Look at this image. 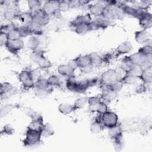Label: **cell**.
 <instances>
[{
  "label": "cell",
  "instance_id": "cell-12",
  "mask_svg": "<svg viewBox=\"0 0 152 152\" xmlns=\"http://www.w3.org/2000/svg\"><path fill=\"white\" fill-rule=\"evenodd\" d=\"M24 46V42L21 39L16 40H9L5 48L9 52L14 55H17L18 52L23 49Z\"/></svg>",
  "mask_w": 152,
  "mask_h": 152
},
{
  "label": "cell",
  "instance_id": "cell-46",
  "mask_svg": "<svg viewBox=\"0 0 152 152\" xmlns=\"http://www.w3.org/2000/svg\"><path fill=\"white\" fill-rule=\"evenodd\" d=\"M18 27L15 29H14L9 31L8 33H7L8 34L9 40H16V39H21V36L18 30Z\"/></svg>",
  "mask_w": 152,
  "mask_h": 152
},
{
  "label": "cell",
  "instance_id": "cell-8",
  "mask_svg": "<svg viewBox=\"0 0 152 152\" xmlns=\"http://www.w3.org/2000/svg\"><path fill=\"white\" fill-rule=\"evenodd\" d=\"M18 80L25 90H30L34 88L35 82L32 79L29 69H23L18 74Z\"/></svg>",
  "mask_w": 152,
  "mask_h": 152
},
{
  "label": "cell",
  "instance_id": "cell-9",
  "mask_svg": "<svg viewBox=\"0 0 152 152\" xmlns=\"http://www.w3.org/2000/svg\"><path fill=\"white\" fill-rule=\"evenodd\" d=\"M121 13L123 12L116 7L105 4L103 10L102 17L109 20L119 18L121 15Z\"/></svg>",
  "mask_w": 152,
  "mask_h": 152
},
{
  "label": "cell",
  "instance_id": "cell-49",
  "mask_svg": "<svg viewBox=\"0 0 152 152\" xmlns=\"http://www.w3.org/2000/svg\"><path fill=\"white\" fill-rule=\"evenodd\" d=\"M124 86V84L122 81L118 80V81H116L115 83H113L112 85H110L108 87L118 93L123 88Z\"/></svg>",
  "mask_w": 152,
  "mask_h": 152
},
{
  "label": "cell",
  "instance_id": "cell-34",
  "mask_svg": "<svg viewBox=\"0 0 152 152\" xmlns=\"http://www.w3.org/2000/svg\"><path fill=\"white\" fill-rule=\"evenodd\" d=\"M88 104V97H80L77 99L73 103L74 110H78L83 109L86 104Z\"/></svg>",
  "mask_w": 152,
  "mask_h": 152
},
{
  "label": "cell",
  "instance_id": "cell-36",
  "mask_svg": "<svg viewBox=\"0 0 152 152\" xmlns=\"http://www.w3.org/2000/svg\"><path fill=\"white\" fill-rule=\"evenodd\" d=\"M42 136L43 137H49L54 134V129L52 126L49 124H45L42 130H41Z\"/></svg>",
  "mask_w": 152,
  "mask_h": 152
},
{
  "label": "cell",
  "instance_id": "cell-11",
  "mask_svg": "<svg viewBox=\"0 0 152 152\" xmlns=\"http://www.w3.org/2000/svg\"><path fill=\"white\" fill-rule=\"evenodd\" d=\"M110 21L109 20L104 18L102 17H97L91 21L88 24L89 31L98 30L100 29L104 30L107 28L110 25Z\"/></svg>",
  "mask_w": 152,
  "mask_h": 152
},
{
  "label": "cell",
  "instance_id": "cell-29",
  "mask_svg": "<svg viewBox=\"0 0 152 152\" xmlns=\"http://www.w3.org/2000/svg\"><path fill=\"white\" fill-rule=\"evenodd\" d=\"M34 94L40 99H45L48 97V96L52 92L53 87H51L48 89L45 88H33Z\"/></svg>",
  "mask_w": 152,
  "mask_h": 152
},
{
  "label": "cell",
  "instance_id": "cell-1",
  "mask_svg": "<svg viewBox=\"0 0 152 152\" xmlns=\"http://www.w3.org/2000/svg\"><path fill=\"white\" fill-rule=\"evenodd\" d=\"M98 81H99V80L97 78L86 79L80 81H76L74 79H67L65 86L69 91L75 93L83 94L86 92L88 88L96 86Z\"/></svg>",
  "mask_w": 152,
  "mask_h": 152
},
{
  "label": "cell",
  "instance_id": "cell-21",
  "mask_svg": "<svg viewBox=\"0 0 152 152\" xmlns=\"http://www.w3.org/2000/svg\"><path fill=\"white\" fill-rule=\"evenodd\" d=\"M102 102L100 95L88 97V109L91 112H97L100 103Z\"/></svg>",
  "mask_w": 152,
  "mask_h": 152
},
{
  "label": "cell",
  "instance_id": "cell-53",
  "mask_svg": "<svg viewBox=\"0 0 152 152\" xmlns=\"http://www.w3.org/2000/svg\"><path fill=\"white\" fill-rule=\"evenodd\" d=\"M151 1H142L140 2L139 5H138L137 7L143 11H146L151 5Z\"/></svg>",
  "mask_w": 152,
  "mask_h": 152
},
{
  "label": "cell",
  "instance_id": "cell-23",
  "mask_svg": "<svg viewBox=\"0 0 152 152\" xmlns=\"http://www.w3.org/2000/svg\"><path fill=\"white\" fill-rule=\"evenodd\" d=\"M122 128L121 124L118 123L116 125L108 128V135L113 140L121 136H122Z\"/></svg>",
  "mask_w": 152,
  "mask_h": 152
},
{
  "label": "cell",
  "instance_id": "cell-35",
  "mask_svg": "<svg viewBox=\"0 0 152 152\" xmlns=\"http://www.w3.org/2000/svg\"><path fill=\"white\" fill-rule=\"evenodd\" d=\"M137 52L144 56L152 55V46L151 40H150L146 44H145L144 46L140 48Z\"/></svg>",
  "mask_w": 152,
  "mask_h": 152
},
{
  "label": "cell",
  "instance_id": "cell-47",
  "mask_svg": "<svg viewBox=\"0 0 152 152\" xmlns=\"http://www.w3.org/2000/svg\"><path fill=\"white\" fill-rule=\"evenodd\" d=\"M40 70L41 69L39 67L30 70V75L34 82H36L37 80H39V78H40L42 77Z\"/></svg>",
  "mask_w": 152,
  "mask_h": 152
},
{
  "label": "cell",
  "instance_id": "cell-48",
  "mask_svg": "<svg viewBox=\"0 0 152 152\" xmlns=\"http://www.w3.org/2000/svg\"><path fill=\"white\" fill-rule=\"evenodd\" d=\"M138 79V78L127 75V76L122 80V82L124 85H134L137 83Z\"/></svg>",
  "mask_w": 152,
  "mask_h": 152
},
{
  "label": "cell",
  "instance_id": "cell-40",
  "mask_svg": "<svg viewBox=\"0 0 152 152\" xmlns=\"http://www.w3.org/2000/svg\"><path fill=\"white\" fill-rule=\"evenodd\" d=\"M45 55V52L41 49H37L36 50L32 51L30 54V59L34 63H37L39 59L42 56Z\"/></svg>",
  "mask_w": 152,
  "mask_h": 152
},
{
  "label": "cell",
  "instance_id": "cell-52",
  "mask_svg": "<svg viewBox=\"0 0 152 152\" xmlns=\"http://www.w3.org/2000/svg\"><path fill=\"white\" fill-rule=\"evenodd\" d=\"M115 57V53H106L103 56L102 58V62L103 63H109L112 61V60Z\"/></svg>",
  "mask_w": 152,
  "mask_h": 152
},
{
  "label": "cell",
  "instance_id": "cell-44",
  "mask_svg": "<svg viewBox=\"0 0 152 152\" xmlns=\"http://www.w3.org/2000/svg\"><path fill=\"white\" fill-rule=\"evenodd\" d=\"M115 71L118 75L119 80L121 81H122L128 75V71L124 69L122 67H121L120 65L117 66L115 69Z\"/></svg>",
  "mask_w": 152,
  "mask_h": 152
},
{
  "label": "cell",
  "instance_id": "cell-31",
  "mask_svg": "<svg viewBox=\"0 0 152 152\" xmlns=\"http://www.w3.org/2000/svg\"><path fill=\"white\" fill-rule=\"evenodd\" d=\"M28 9L31 12H36L42 8V3L39 0H30L27 1Z\"/></svg>",
  "mask_w": 152,
  "mask_h": 152
},
{
  "label": "cell",
  "instance_id": "cell-25",
  "mask_svg": "<svg viewBox=\"0 0 152 152\" xmlns=\"http://www.w3.org/2000/svg\"><path fill=\"white\" fill-rule=\"evenodd\" d=\"M44 124H45L43 122V119L42 116L41 115L37 118L31 119V121L28 125L27 128L41 131Z\"/></svg>",
  "mask_w": 152,
  "mask_h": 152
},
{
  "label": "cell",
  "instance_id": "cell-13",
  "mask_svg": "<svg viewBox=\"0 0 152 152\" xmlns=\"http://www.w3.org/2000/svg\"><path fill=\"white\" fill-rule=\"evenodd\" d=\"M138 20L139 24L142 29L147 30L152 27V15L150 12L144 11Z\"/></svg>",
  "mask_w": 152,
  "mask_h": 152
},
{
  "label": "cell",
  "instance_id": "cell-54",
  "mask_svg": "<svg viewBox=\"0 0 152 152\" xmlns=\"http://www.w3.org/2000/svg\"><path fill=\"white\" fill-rule=\"evenodd\" d=\"M14 132L13 128L10 125H6L1 130V135H11Z\"/></svg>",
  "mask_w": 152,
  "mask_h": 152
},
{
  "label": "cell",
  "instance_id": "cell-28",
  "mask_svg": "<svg viewBox=\"0 0 152 152\" xmlns=\"http://www.w3.org/2000/svg\"><path fill=\"white\" fill-rule=\"evenodd\" d=\"M40 43V41L38 36H31L27 41V47L31 51H34L38 49Z\"/></svg>",
  "mask_w": 152,
  "mask_h": 152
},
{
  "label": "cell",
  "instance_id": "cell-4",
  "mask_svg": "<svg viewBox=\"0 0 152 152\" xmlns=\"http://www.w3.org/2000/svg\"><path fill=\"white\" fill-rule=\"evenodd\" d=\"M100 115L101 122L104 127L109 128L118 124V116L112 111L107 110Z\"/></svg>",
  "mask_w": 152,
  "mask_h": 152
},
{
  "label": "cell",
  "instance_id": "cell-57",
  "mask_svg": "<svg viewBox=\"0 0 152 152\" xmlns=\"http://www.w3.org/2000/svg\"><path fill=\"white\" fill-rule=\"evenodd\" d=\"M94 66L91 64V65L87 66L84 68H81V69H80V70L83 74H88V73H90V72H93V71L94 69Z\"/></svg>",
  "mask_w": 152,
  "mask_h": 152
},
{
  "label": "cell",
  "instance_id": "cell-3",
  "mask_svg": "<svg viewBox=\"0 0 152 152\" xmlns=\"http://www.w3.org/2000/svg\"><path fill=\"white\" fill-rule=\"evenodd\" d=\"M119 80L115 69H109L103 72L99 80L100 84L104 88L108 87L113 83Z\"/></svg>",
  "mask_w": 152,
  "mask_h": 152
},
{
  "label": "cell",
  "instance_id": "cell-14",
  "mask_svg": "<svg viewBox=\"0 0 152 152\" xmlns=\"http://www.w3.org/2000/svg\"><path fill=\"white\" fill-rule=\"evenodd\" d=\"M91 21V17L90 13L83 15H80L76 17L69 23V26L71 28L84 24H88Z\"/></svg>",
  "mask_w": 152,
  "mask_h": 152
},
{
  "label": "cell",
  "instance_id": "cell-42",
  "mask_svg": "<svg viewBox=\"0 0 152 152\" xmlns=\"http://www.w3.org/2000/svg\"><path fill=\"white\" fill-rule=\"evenodd\" d=\"M72 31L78 34H84L88 32H89L88 28V24H84L72 28Z\"/></svg>",
  "mask_w": 152,
  "mask_h": 152
},
{
  "label": "cell",
  "instance_id": "cell-18",
  "mask_svg": "<svg viewBox=\"0 0 152 152\" xmlns=\"http://www.w3.org/2000/svg\"><path fill=\"white\" fill-rule=\"evenodd\" d=\"M135 40L139 44H146L150 39V33L147 30L142 29L139 31H137L134 34Z\"/></svg>",
  "mask_w": 152,
  "mask_h": 152
},
{
  "label": "cell",
  "instance_id": "cell-10",
  "mask_svg": "<svg viewBox=\"0 0 152 152\" xmlns=\"http://www.w3.org/2000/svg\"><path fill=\"white\" fill-rule=\"evenodd\" d=\"M59 5L60 1H47L43 4L42 10L50 17L55 16L58 13H60L59 11Z\"/></svg>",
  "mask_w": 152,
  "mask_h": 152
},
{
  "label": "cell",
  "instance_id": "cell-38",
  "mask_svg": "<svg viewBox=\"0 0 152 152\" xmlns=\"http://www.w3.org/2000/svg\"><path fill=\"white\" fill-rule=\"evenodd\" d=\"M52 87L49 86L47 78H45L41 77L39 80H37L34 84V88H45L48 89L51 88Z\"/></svg>",
  "mask_w": 152,
  "mask_h": 152
},
{
  "label": "cell",
  "instance_id": "cell-32",
  "mask_svg": "<svg viewBox=\"0 0 152 152\" xmlns=\"http://www.w3.org/2000/svg\"><path fill=\"white\" fill-rule=\"evenodd\" d=\"M142 71L143 70L140 65L132 64L128 71V75L138 78L139 79V77L141 75Z\"/></svg>",
  "mask_w": 152,
  "mask_h": 152
},
{
  "label": "cell",
  "instance_id": "cell-17",
  "mask_svg": "<svg viewBox=\"0 0 152 152\" xmlns=\"http://www.w3.org/2000/svg\"><path fill=\"white\" fill-rule=\"evenodd\" d=\"M15 91V88L11 84L8 82L1 83L0 94L1 98L2 99L4 97L7 98L12 95Z\"/></svg>",
  "mask_w": 152,
  "mask_h": 152
},
{
  "label": "cell",
  "instance_id": "cell-5",
  "mask_svg": "<svg viewBox=\"0 0 152 152\" xmlns=\"http://www.w3.org/2000/svg\"><path fill=\"white\" fill-rule=\"evenodd\" d=\"M18 30L21 34V38L28 36H40L43 31L41 28L31 24L29 25H22L18 27Z\"/></svg>",
  "mask_w": 152,
  "mask_h": 152
},
{
  "label": "cell",
  "instance_id": "cell-37",
  "mask_svg": "<svg viewBox=\"0 0 152 152\" xmlns=\"http://www.w3.org/2000/svg\"><path fill=\"white\" fill-rule=\"evenodd\" d=\"M48 82L50 86L52 87H55L60 88L61 87V81L59 77L56 75H52L49 76L48 78Z\"/></svg>",
  "mask_w": 152,
  "mask_h": 152
},
{
  "label": "cell",
  "instance_id": "cell-43",
  "mask_svg": "<svg viewBox=\"0 0 152 152\" xmlns=\"http://www.w3.org/2000/svg\"><path fill=\"white\" fill-rule=\"evenodd\" d=\"M151 83H142L138 87H137L135 91L138 94H142L145 93L146 91L151 90Z\"/></svg>",
  "mask_w": 152,
  "mask_h": 152
},
{
  "label": "cell",
  "instance_id": "cell-33",
  "mask_svg": "<svg viewBox=\"0 0 152 152\" xmlns=\"http://www.w3.org/2000/svg\"><path fill=\"white\" fill-rule=\"evenodd\" d=\"M139 80L144 83H152V68L143 70L139 77Z\"/></svg>",
  "mask_w": 152,
  "mask_h": 152
},
{
  "label": "cell",
  "instance_id": "cell-41",
  "mask_svg": "<svg viewBox=\"0 0 152 152\" xmlns=\"http://www.w3.org/2000/svg\"><path fill=\"white\" fill-rule=\"evenodd\" d=\"M113 141V144L115 149L116 151H121L124 147V140L123 135L121 136L116 139H114Z\"/></svg>",
  "mask_w": 152,
  "mask_h": 152
},
{
  "label": "cell",
  "instance_id": "cell-20",
  "mask_svg": "<svg viewBox=\"0 0 152 152\" xmlns=\"http://www.w3.org/2000/svg\"><path fill=\"white\" fill-rule=\"evenodd\" d=\"M104 5L100 2L88 5V10L90 11V15H93L96 17H102Z\"/></svg>",
  "mask_w": 152,
  "mask_h": 152
},
{
  "label": "cell",
  "instance_id": "cell-16",
  "mask_svg": "<svg viewBox=\"0 0 152 152\" xmlns=\"http://www.w3.org/2000/svg\"><path fill=\"white\" fill-rule=\"evenodd\" d=\"M132 49V45L131 42L128 40L124 41L117 47L115 53V56L116 58H117L120 55L128 53L131 51Z\"/></svg>",
  "mask_w": 152,
  "mask_h": 152
},
{
  "label": "cell",
  "instance_id": "cell-58",
  "mask_svg": "<svg viewBox=\"0 0 152 152\" xmlns=\"http://www.w3.org/2000/svg\"><path fill=\"white\" fill-rule=\"evenodd\" d=\"M68 65L73 70H74V71H75V70L78 68L77 64V63H76L75 59H74V58L72 59H71V60H70V61L68 62Z\"/></svg>",
  "mask_w": 152,
  "mask_h": 152
},
{
  "label": "cell",
  "instance_id": "cell-2",
  "mask_svg": "<svg viewBox=\"0 0 152 152\" xmlns=\"http://www.w3.org/2000/svg\"><path fill=\"white\" fill-rule=\"evenodd\" d=\"M42 137L41 132L31 129L27 128L25 138L23 141V145L25 147H32L39 144Z\"/></svg>",
  "mask_w": 152,
  "mask_h": 152
},
{
  "label": "cell",
  "instance_id": "cell-6",
  "mask_svg": "<svg viewBox=\"0 0 152 152\" xmlns=\"http://www.w3.org/2000/svg\"><path fill=\"white\" fill-rule=\"evenodd\" d=\"M33 14V23L32 24L36 26L42 28L46 26L50 21V17L46 14L42 8L36 12H32Z\"/></svg>",
  "mask_w": 152,
  "mask_h": 152
},
{
  "label": "cell",
  "instance_id": "cell-50",
  "mask_svg": "<svg viewBox=\"0 0 152 152\" xmlns=\"http://www.w3.org/2000/svg\"><path fill=\"white\" fill-rule=\"evenodd\" d=\"M9 41V38L8 36V34L6 32L1 31L0 33V45L1 46H4L5 47L6 45Z\"/></svg>",
  "mask_w": 152,
  "mask_h": 152
},
{
  "label": "cell",
  "instance_id": "cell-55",
  "mask_svg": "<svg viewBox=\"0 0 152 152\" xmlns=\"http://www.w3.org/2000/svg\"><path fill=\"white\" fill-rule=\"evenodd\" d=\"M26 115L29 116L31 119H34L36 118H39L40 116H41L40 114L38 113L37 112H36V111H34V110L31 109H27V111L26 112Z\"/></svg>",
  "mask_w": 152,
  "mask_h": 152
},
{
  "label": "cell",
  "instance_id": "cell-22",
  "mask_svg": "<svg viewBox=\"0 0 152 152\" xmlns=\"http://www.w3.org/2000/svg\"><path fill=\"white\" fill-rule=\"evenodd\" d=\"M77 66L78 68L81 69L84 68L87 66L91 65V61L90 54L86 55H80L76 58H74Z\"/></svg>",
  "mask_w": 152,
  "mask_h": 152
},
{
  "label": "cell",
  "instance_id": "cell-15",
  "mask_svg": "<svg viewBox=\"0 0 152 152\" xmlns=\"http://www.w3.org/2000/svg\"><path fill=\"white\" fill-rule=\"evenodd\" d=\"M58 73L67 79H74L75 77V71L73 70L68 64H61L57 67Z\"/></svg>",
  "mask_w": 152,
  "mask_h": 152
},
{
  "label": "cell",
  "instance_id": "cell-26",
  "mask_svg": "<svg viewBox=\"0 0 152 152\" xmlns=\"http://www.w3.org/2000/svg\"><path fill=\"white\" fill-rule=\"evenodd\" d=\"M17 19L23 25H29L33 23V14L30 11L21 12Z\"/></svg>",
  "mask_w": 152,
  "mask_h": 152
},
{
  "label": "cell",
  "instance_id": "cell-19",
  "mask_svg": "<svg viewBox=\"0 0 152 152\" xmlns=\"http://www.w3.org/2000/svg\"><path fill=\"white\" fill-rule=\"evenodd\" d=\"M118 95V92L112 90L109 87H105L102 91L100 94L102 100L106 102H110L116 98Z\"/></svg>",
  "mask_w": 152,
  "mask_h": 152
},
{
  "label": "cell",
  "instance_id": "cell-45",
  "mask_svg": "<svg viewBox=\"0 0 152 152\" xmlns=\"http://www.w3.org/2000/svg\"><path fill=\"white\" fill-rule=\"evenodd\" d=\"M18 27V26H17L15 23H14L13 22H9L7 24H2L1 26V31H4L6 33H8L9 31L15 29Z\"/></svg>",
  "mask_w": 152,
  "mask_h": 152
},
{
  "label": "cell",
  "instance_id": "cell-51",
  "mask_svg": "<svg viewBox=\"0 0 152 152\" xmlns=\"http://www.w3.org/2000/svg\"><path fill=\"white\" fill-rule=\"evenodd\" d=\"M69 9H70V6L68 1H60V5L59 8V11L60 12H66Z\"/></svg>",
  "mask_w": 152,
  "mask_h": 152
},
{
  "label": "cell",
  "instance_id": "cell-27",
  "mask_svg": "<svg viewBox=\"0 0 152 152\" xmlns=\"http://www.w3.org/2000/svg\"><path fill=\"white\" fill-rule=\"evenodd\" d=\"M58 111L63 114V115H69L74 111V108L73 106V104H71L69 103H61L58 107Z\"/></svg>",
  "mask_w": 152,
  "mask_h": 152
},
{
  "label": "cell",
  "instance_id": "cell-7",
  "mask_svg": "<svg viewBox=\"0 0 152 152\" xmlns=\"http://www.w3.org/2000/svg\"><path fill=\"white\" fill-rule=\"evenodd\" d=\"M151 56L152 55L144 56L138 52H137L132 55L125 56L124 59L131 64L141 66L146 62H152Z\"/></svg>",
  "mask_w": 152,
  "mask_h": 152
},
{
  "label": "cell",
  "instance_id": "cell-24",
  "mask_svg": "<svg viewBox=\"0 0 152 152\" xmlns=\"http://www.w3.org/2000/svg\"><path fill=\"white\" fill-rule=\"evenodd\" d=\"M104 128V127L101 122L100 115L99 114V115L96 116L94 120L92 122L90 125V131L93 134H99L101 132Z\"/></svg>",
  "mask_w": 152,
  "mask_h": 152
},
{
  "label": "cell",
  "instance_id": "cell-39",
  "mask_svg": "<svg viewBox=\"0 0 152 152\" xmlns=\"http://www.w3.org/2000/svg\"><path fill=\"white\" fill-rule=\"evenodd\" d=\"M91 58V64L94 66H98L102 65L103 64L102 62V56L99 55L97 53L93 52L91 53H89Z\"/></svg>",
  "mask_w": 152,
  "mask_h": 152
},
{
  "label": "cell",
  "instance_id": "cell-30",
  "mask_svg": "<svg viewBox=\"0 0 152 152\" xmlns=\"http://www.w3.org/2000/svg\"><path fill=\"white\" fill-rule=\"evenodd\" d=\"M38 65V67L40 69H48L49 68H50L51 66H52L53 64L52 63L50 62V61L46 57H45V55L42 56L37 61V62L36 63Z\"/></svg>",
  "mask_w": 152,
  "mask_h": 152
},
{
  "label": "cell",
  "instance_id": "cell-56",
  "mask_svg": "<svg viewBox=\"0 0 152 152\" xmlns=\"http://www.w3.org/2000/svg\"><path fill=\"white\" fill-rule=\"evenodd\" d=\"M107 110H108V107H107L106 103H105L104 102H103L102 100V102L100 103V104L99 105V107L98 108L97 113H98V114H99V115H102L103 113L107 112Z\"/></svg>",
  "mask_w": 152,
  "mask_h": 152
}]
</instances>
